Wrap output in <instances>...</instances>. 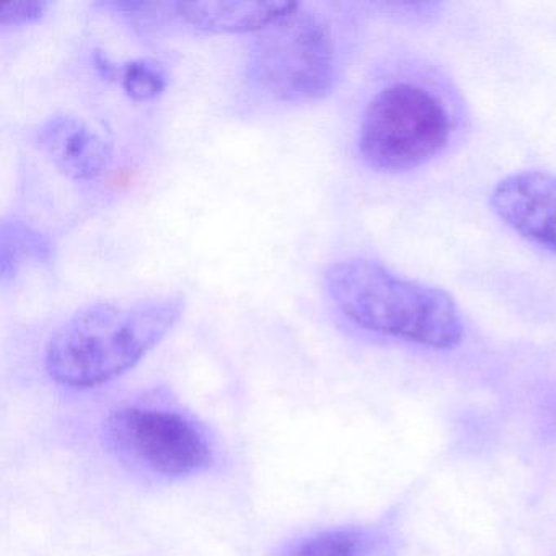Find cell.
<instances>
[{
	"mask_svg": "<svg viewBox=\"0 0 556 556\" xmlns=\"http://www.w3.org/2000/svg\"><path fill=\"white\" fill-rule=\"evenodd\" d=\"M184 311L185 299L174 294L86 305L51 334L45 369L66 389L105 386L138 366Z\"/></svg>",
	"mask_w": 556,
	"mask_h": 556,
	"instance_id": "6da1fadb",
	"label": "cell"
},
{
	"mask_svg": "<svg viewBox=\"0 0 556 556\" xmlns=\"http://www.w3.org/2000/svg\"><path fill=\"white\" fill-rule=\"evenodd\" d=\"M324 279L334 307L361 330L439 351L454 350L464 340L457 302L444 289L403 278L367 258L333 263Z\"/></svg>",
	"mask_w": 556,
	"mask_h": 556,
	"instance_id": "7a4b0ae2",
	"label": "cell"
},
{
	"mask_svg": "<svg viewBox=\"0 0 556 556\" xmlns=\"http://www.w3.org/2000/svg\"><path fill=\"white\" fill-rule=\"evenodd\" d=\"M452 135V116L432 90L395 83L367 103L357 151L367 167L382 174L415 170L438 157Z\"/></svg>",
	"mask_w": 556,
	"mask_h": 556,
	"instance_id": "3957f363",
	"label": "cell"
},
{
	"mask_svg": "<svg viewBox=\"0 0 556 556\" xmlns=\"http://www.w3.org/2000/svg\"><path fill=\"white\" fill-rule=\"evenodd\" d=\"M247 74L258 89L279 102L325 99L340 76L330 25L299 5L298 11L256 34Z\"/></svg>",
	"mask_w": 556,
	"mask_h": 556,
	"instance_id": "277c9868",
	"label": "cell"
},
{
	"mask_svg": "<svg viewBox=\"0 0 556 556\" xmlns=\"http://www.w3.org/2000/svg\"><path fill=\"white\" fill-rule=\"evenodd\" d=\"M113 454L161 480L203 473L214 462L210 434L193 418L154 402L125 403L105 421Z\"/></svg>",
	"mask_w": 556,
	"mask_h": 556,
	"instance_id": "5b68a950",
	"label": "cell"
},
{
	"mask_svg": "<svg viewBox=\"0 0 556 556\" xmlns=\"http://www.w3.org/2000/svg\"><path fill=\"white\" fill-rule=\"evenodd\" d=\"M493 213L523 239L556 253V177L519 172L503 178L490 194Z\"/></svg>",
	"mask_w": 556,
	"mask_h": 556,
	"instance_id": "8992f818",
	"label": "cell"
},
{
	"mask_svg": "<svg viewBox=\"0 0 556 556\" xmlns=\"http://www.w3.org/2000/svg\"><path fill=\"white\" fill-rule=\"evenodd\" d=\"M34 141L58 170L76 181L97 180L112 167V144L77 116H50L35 129Z\"/></svg>",
	"mask_w": 556,
	"mask_h": 556,
	"instance_id": "52a82bcc",
	"label": "cell"
},
{
	"mask_svg": "<svg viewBox=\"0 0 556 556\" xmlns=\"http://www.w3.org/2000/svg\"><path fill=\"white\" fill-rule=\"evenodd\" d=\"M299 2H239L203 0L172 4L175 17L213 34H260L298 11Z\"/></svg>",
	"mask_w": 556,
	"mask_h": 556,
	"instance_id": "ba28073f",
	"label": "cell"
},
{
	"mask_svg": "<svg viewBox=\"0 0 556 556\" xmlns=\"http://www.w3.org/2000/svg\"><path fill=\"white\" fill-rule=\"evenodd\" d=\"M51 243L43 233L24 220H4L0 230V273L2 282L17 275L28 262L45 263L51 258Z\"/></svg>",
	"mask_w": 556,
	"mask_h": 556,
	"instance_id": "9c48e42d",
	"label": "cell"
},
{
	"mask_svg": "<svg viewBox=\"0 0 556 556\" xmlns=\"http://www.w3.org/2000/svg\"><path fill=\"white\" fill-rule=\"evenodd\" d=\"M99 67L105 71L106 76L116 80L126 96L135 102H151L159 99L167 89V71L161 63L148 58L126 61L118 66L99 61Z\"/></svg>",
	"mask_w": 556,
	"mask_h": 556,
	"instance_id": "30bf717a",
	"label": "cell"
},
{
	"mask_svg": "<svg viewBox=\"0 0 556 556\" xmlns=\"http://www.w3.org/2000/svg\"><path fill=\"white\" fill-rule=\"evenodd\" d=\"M369 539L356 529H334L305 536L285 556H367Z\"/></svg>",
	"mask_w": 556,
	"mask_h": 556,
	"instance_id": "8fae6325",
	"label": "cell"
},
{
	"mask_svg": "<svg viewBox=\"0 0 556 556\" xmlns=\"http://www.w3.org/2000/svg\"><path fill=\"white\" fill-rule=\"evenodd\" d=\"M48 9H50V2H45V0L11 2L0 9V25L12 27V25L34 24L45 17Z\"/></svg>",
	"mask_w": 556,
	"mask_h": 556,
	"instance_id": "7c38bea8",
	"label": "cell"
}]
</instances>
